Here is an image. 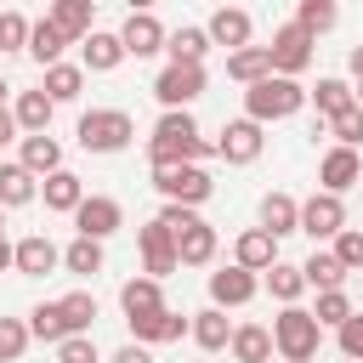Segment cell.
Returning a JSON list of instances; mask_svg holds the SVG:
<instances>
[{
	"instance_id": "1",
	"label": "cell",
	"mask_w": 363,
	"mask_h": 363,
	"mask_svg": "<svg viewBox=\"0 0 363 363\" xmlns=\"http://www.w3.org/2000/svg\"><path fill=\"white\" fill-rule=\"evenodd\" d=\"M210 153H216V142L199 136V125H193L187 108H182V113H159V125H153V136H147V159H153V170L204 164Z\"/></svg>"
},
{
	"instance_id": "2",
	"label": "cell",
	"mask_w": 363,
	"mask_h": 363,
	"mask_svg": "<svg viewBox=\"0 0 363 363\" xmlns=\"http://www.w3.org/2000/svg\"><path fill=\"white\" fill-rule=\"evenodd\" d=\"M272 346L284 363H312L318 346H323V323L312 318V306H284L272 318Z\"/></svg>"
},
{
	"instance_id": "3",
	"label": "cell",
	"mask_w": 363,
	"mask_h": 363,
	"mask_svg": "<svg viewBox=\"0 0 363 363\" xmlns=\"http://www.w3.org/2000/svg\"><path fill=\"white\" fill-rule=\"evenodd\" d=\"M301 108H306V85H301V79H278V74H267L261 85L244 91V119H255V125L289 119V113H301Z\"/></svg>"
},
{
	"instance_id": "4",
	"label": "cell",
	"mask_w": 363,
	"mask_h": 363,
	"mask_svg": "<svg viewBox=\"0 0 363 363\" xmlns=\"http://www.w3.org/2000/svg\"><path fill=\"white\" fill-rule=\"evenodd\" d=\"M159 221L176 233V255H182V267H210V261H216V227H210L199 210L164 204V210H159Z\"/></svg>"
},
{
	"instance_id": "5",
	"label": "cell",
	"mask_w": 363,
	"mask_h": 363,
	"mask_svg": "<svg viewBox=\"0 0 363 363\" xmlns=\"http://www.w3.org/2000/svg\"><path fill=\"white\" fill-rule=\"evenodd\" d=\"M74 136H79L85 153H125L136 142V125H130L125 108H91V113H79Z\"/></svg>"
},
{
	"instance_id": "6",
	"label": "cell",
	"mask_w": 363,
	"mask_h": 363,
	"mask_svg": "<svg viewBox=\"0 0 363 363\" xmlns=\"http://www.w3.org/2000/svg\"><path fill=\"white\" fill-rule=\"evenodd\" d=\"M153 187H159V199H164V204H182V210H199V204L216 193V182H210V170H204V164L153 170Z\"/></svg>"
},
{
	"instance_id": "7",
	"label": "cell",
	"mask_w": 363,
	"mask_h": 363,
	"mask_svg": "<svg viewBox=\"0 0 363 363\" xmlns=\"http://www.w3.org/2000/svg\"><path fill=\"white\" fill-rule=\"evenodd\" d=\"M312 34L301 28V23H284V28H272V45H267V57H272V74L278 79H295V74H306L312 68Z\"/></svg>"
},
{
	"instance_id": "8",
	"label": "cell",
	"mask_w": 363,
	"mask_h": 363,
	"mask_svg": "<svg viewBox=\"0 0 363 363\" xmlns=\"http://www.w3.org/2000/svg\"><path fill=\"white\" fill-rule=\"evenodd\" d=\"M301 233H306L312 244H323V238L335 244V238L346 233V204H340L335 193H323V187H318V193L301 204Z\"/></svg>"
},
{
	"instance_id": "9",
	"label": "cell",
	"mask_w": 363,
	"mask_h": 363,
	"mask_svg": "<svg viewBox=\"0 0 363 363\" xmlns=\"http://www.w3.org/2000/svg\"><path fill=\"white\" fill-rule=\"evenodd\" d=\"M136 244H142V272H147V278H170V272L182 267V255H176V233H170L159 216L136 233Z\"/></svg>"
},
{
	"instance_id": "10",
	"label": "cell",
	"mask_w": 363,
	"mask_h": 363,
	"mask_svg": "<svg viewBox=\"0 0 363 363\" xmlns=\"http://www.w3.org/2000/svg\"><path fill=\"white\" fill-rule=\"evenodd\" d=\"M153 96L164 102V113H182L193 96H204V68H187V62H170L159 79H153Z\"/></svg>"
},
{
	"instance_id": "11",
	"label": "cell",
	"mask_w": 363,
	"mask_h": 363,
	"mask_svg": "<svg viewBox=\"0 0 363 363\" xmlns=\"http://www.w3.org/2000/svg\"><path fill=\"white\" fill-rule=\"evenodd\" d=\"M261 147H267V136H261L255 119H227L221 136H216V159H227V164H255Z\"/></svg>"
},
{
	"instance_id": "12",
	"label": "cell",
	"mask_w": 363,
	"mask_h": 363,
	"mask_svg": "<svg viewBox=\"0 0 363 363\" xmlns=\"http://www.w3.org/2000/svg\"><path fill=\"white\" fill-rule=\"evenodd\" d=\"M74 227H79V238H108V233H119L125 227V210H119V199H108V193H85V204L74 210Z\"/></svg>"
},
{
	"instance_id": "13",
	"label": "cell",
	"mask_w": 363,
	"mask_h": 363,
	"mask_svg": "<svg viewBox=\"0 0 363 363\" xmlns=\"http://www.w3.org/2000/svg\"><path fill=\"white\" fill-rule=\"evenodd\" d=\"M318 182H323V193H346V187H363V159H357V147H329L323 159H318Z\"/></svg>"
},
{
	"instance_id": "14",
	"label": "cell",
	"mask_w": 363,
	"mask_h": 363,
	"mask_svg": "<svg viewBox=\"0 0 363 363\" xmlns=\"http://www.w3.org/2000/svg\"><path fill=\"white\" fill-rule=\"evenodd\" d=\"M204 34H210V45H227V57H233V51H244V45H250V34H255V17H250L244 6H221V11H210Z\"/></svg>"
},
{
	"instance_id": "15",
	"label": "cell",
	"mask_w": 363,
	"mask_h": 363,
	"mask_svg": "<svg viewBox=\"0 0 363 363\" xmlns=\"http://www.w3.org/2000/svg\"><path fill=\"white\" fill-rule=\"evenodd\" d=\"M119 40H125V57H136V62H142V57L164 51V40H170V34H164V23H159L153 11H130V17L119 23Z\"/></svg>"
},
{
	"instance_id": "16",
	"label": "cell",
	"mask_w": 363,
	"mask_h": 363,
	"mask_svg": "<svg viewBox=\"0 0 363 363\" xmlns=\"http://www.w3.org/2000/svg\"><path fill=\"white\" fill-rule=\"evenodd\" d=\"M255 289H261V278L255 272H244V267H216L210 272V306H250L255 301Z\"/></svg>"
},
{
	"instance_id": "17",
	"label": "cell",
	"mask_w": 363,
	"mask_h": 363,
	"mask_svg": "<svg viewBox=\"0 0 363 363\" xmlns=\"http://www.w3.org/2000/svg\"><path fill=\"white\" fill-rule=\"evenodd\" d=\"M119 62H125V40H119V34L91 28V34L79 40V68H85V74H113Z\"/></svg>"
},
{
	"instance_id": "18",
	"label": "cell",
	"mask_w": 363,
	"mask_h": 363,
	"mask_svg": "<svg viewBox=\"0 0 363 363\" xmlns=\"http://www.w3.org/2000/svg\"><path fill=\"white\" fill-rule=\"evenodd\" d=\"M17 164H23L28 176H40V182H45V176H57V170H62V142H57L51 130H45V136H23V142H17Z\"/></svg>"
},
{
	"instance_id": "19",
	"label": "cell",
	"mask_w": 363,
	"mask_h": 363,
	"mask_svg": "<svg viewBox=\"0 0 363 363\" xmlns=\"http://www.w3.org/2000/svg\"><path fill=\"white\" fill-rule=\"evenodd\" d=\"M119 306H125V323H136V318H153V312H164L159 278H147V272L125 278V284H119Z\"/></svg>"
},
{
	"instance_id": "20",
	"label": "cell",
	"mask_w": 363,
	"mask_h": 363,
	"mask_svg": "<svg viewBox=\"0 0 363 363\" xmlns=\"http://www.w3.org/2000/svg\"><path fill=\"white\" fill-rule=\"evenodd\" d=\"M233 267H244V272H267V267H278V238L261 233V227L238 233V244H233Z\"/></svg>"
},
{
	"instance_id": "21",
	"label": "cell",
	"mask_w": 363,
	"mask_h": 363,
	"mask_svg": "<svg viewBox=\"0 0 363 363\" xmlns=\"http://www.w3.org/2000/svg\"><path fill=\"white\" fill-rule=\"evenodd\" d=\"M187 329H193V318H182V312H170V306H164V312H153V318H136V323H130L136 346H147V352H153V346H164V340H182Z\"/></svg>"
},
{
	"instance_id": "22",
	"label": "cell",
	"mask_w": 363,
	"mask_h": 363,
	"mask_svg": "<svg viewBox=\"0 0 363 363\" xmlns=\"http://www.w3.org/2000/svg\"><path fill=\"white\" fill-rule=\"evenodd\" d=\"M51 267H62V250H57L45 233H28V238H17V272H23V278H45Z\"/></svg>"
},
{
	"instance_id": "23",
	"label": "cell",
	"mask_w": 363,
	"mask_h": 363,
	"mask_svg": "<svg viewBox=\"0 0 363 363\" xmlns=\"http://www.w3.org/2000/svg\"><path fill=\"white\" fill-rule=\"evenodd\" d=\"M51 113H57V102H51L45 91H17L11 119H17V130H23V136H45V130H51Z\"/></svg>"
},
{
	"instance_id": "24",
	"label": "cell",
	"mask_w": 363,
	"mask_h": 363,
	"mask_svg": "<svg viewBox=\"0 0 363 363\" xmlns=\"http://www.w3.org/2000/svg\"><path fill=\"white\" fill-rule=\"evenodd\" d=\"M40 199H45V210L74 216V210L85 204V182H79L74 170H57V176H45V182H40Z\"/></svg>"
},
{
	"instance_id": "25",
	"label": "cell",
	"mask_w": 363,
	"mask_h": 363,
	"mask_svg": "<svg viewBox=\"0 0 363 363\" xmlns=\"http://www.w3.org/2000/svg\"><path fill=\"white\" fill-rule=\"evenodd\" d=\"M233 329L238 323H227V312L221 306H204V312H193V340H199V352H227L233 346Z\"/></svg>"
},
{
	"instance_id": "26",
	"label": "cell",
	"mask_w": 363,
	"mask_h": 363,
	"mask_svg": "<svg viewBox=\"0 0 363 363\" xmlns=\"http://www.w3.org/2000/svg\"><path fill=\"white\" fill-rule=\"evenodd\" d=\"M227 352H233V363H272L278 346H272V329H267V323H238Z\"/></svg>"
},
{
	"instance_id": "27",
	"label": "cell",
	"mask_w": 363,
	"mask_h": 363,
	"mask_svg": "<svg viewBox=\"0 0 363 363\" xmlns=\"http://www.w3.org/2000/svg\"><path fill=\"white\" fill-rule=\"evenodd\" d=\"M34 199H40V176H28L17 159L0 164V210H23V204H34Z\"/></svg>"
},
{
	"instance_id": "28",
	"label": "cell",
	"mask_w": 363,
	"mask_h": 363,
	"mask_svg": "<svg viewBox=\"0 0 363 363\" xmlns=\"http://www.w3.org/2000/svg\"><path fill=\"white\" fill-rule=\"evenodd\" d=\"M261 233L284 238V233H301V204L289 193H267L261 199Z\"/></svg>"
},
{
	"instance_id": "29",
	"label": "cell",
	"mask_w": 363,
	"mask_h": 363,
	"mask_svg": "<svg viewBox=\"0 0 363 363\" xmlns=\"http://www.w3.org/2000/svg\"><path fill=\"white\" fill-rule=\"evenodd\" d=\"M267 295L278 301V306H301V295H306V272L295 267V261H278V267H267Z\"/></svg>"
},
{
	"instance_id": "30",
	"label": "cell",
	"mask_w": 363,
	"mask_h": 363,
	"mask_svg": "<svg viewBox=\"0 0 363 363\" xmlns=\"http://www.w3.org/2000/svg\"><path fill=\"white\" fill-rule=\"evenodd\" d=\"M62 45H74V40H68L51 17H40V23H34V34H28V57H34L40 68H57V62H62Z\"/></svg>"
},
{
	"instance_id": "31",
	"label": "cell",
	"mask_w": 363,
	"mask_h": 363,
	"mask_svg": "<svg viewBox=\"0 0 363 363\" xmlns=\"http://www.w3.org/2000/svg\"><path fill=\"white\" fill-rule=\"evenodd\" d=\"M301 272H306V289H346V267L335 261V250H312L306 261H301Z\"/></svg>"
},
{
	"instance_id": "32",
	"label": "cell",
	"mask_w": 363,
	"mask_h": 363,
	"mask_svg": "<svg viewBox=\"0 0 363 363\" xmlns=\"http://www.w3.org/2000/svg\"><path fill=\"white\" fill-rule=\"evenodd\" d=\"M227 74L250 91V85H261L267 74H272V57H267V45H244V51H233L227 57Z\"/></svg>"
},
{
	"instance_id": "33",
	"label": "cell",
	"mask_w": 363,
	"mask_h": 363,
	"mask_svg": "<svg viewBox=\"0 0 363 363\" xmlns=\"http://www.w3.org/2000/svg\"><path fill=\"white\" fill-rule=\"evenodd\" d=\"M28 335H34V340H45V346H62V340H68L62 301H40V306L28 312Z\"/></svg>"
},
{
	"instance_id": "34",
	"label": "cell",
	"mask_w": 363,
	"mask_h": 363,
	"mask_svg": "<svg viewBox=\"0 0 363 363\" xmlns=\"http://www.w3.org/2000/svg\"><path fill=\"white\" fill-rule=\"evenodd\" d=\"M40 91H45L51 102H74V96L85 91V68H79V62H57V68H45Z\"/></svg>"
},
{
	"instance_id": "35",
	"label": "cell",
	"mask_w": 363,
	"mask_h": 363,
	"mask_svg": "<svg viewBox=\"0 0 363 363\" xmlns=\"http://www.w3.org/2000/svg\"><path fill=\"white\" fill-rule=\"evenodd\" d=\"M306 96L318 102V119H335V113H346V108L357 102V91H352L346 79H335V74H329V79H318V85H312Z\"/></svg>"
},
{
	"instance_id": "36",
	"label": "cell",
	"mask_w": 363,
	"mask_h": 363,
	"mask_svg": "<svg viewBox=\"0 0 363 363\" xmlns=\"http://www.w3.org/2000/svg\"><path fill=\"white\" fill-rule=\"evenodd\" d=\"M45 17H51V23H57V28H62V34L74 40V45H79V40L91 34V0H57V6L45 11Z\"/></svg>"
},
{
	"instance_id": "37",
	"label": "cell",
	"mask_w": 363,
	"mask_h": 363,
	"mask_svg": "<svg viewBox=\"0 0 363 363\" xmlns=\"http://www.w3.org/2000/svg\"><path fill=\"white\" fill-rule=\"evenodd\" d=\"M164 51H170V62H187V68H204V51H210V34H204V28H176V34L164 40Z\"/></svg>"
},
{
	"instance_id": "38",
	"label": "cell",
	"mask_w": 363,
	"mask_h": 363,
	"mask_svg": "<svg viewBox=\"0 0 363 363\" xmlns=\"http://www.w3.org/2000/svg\"><path fill=\"white\" fill-rule=\"evenodd\" d=\"M62 267H68L74 278H96V272H102V244H96V238H74V244L62 250Z\"/></svg>"
},
{
	"instance_id": "39",
	"label": "cell",
	"mask_w": 363,
	"mask_h": 363,
	"mask_svg": "<svg viewBox=\"0 0 363 363\" xmlns=\"http://www.w3.org/2000/svg\"><path fill=\"white\" fill-rule=\"evenodd\" d=\"M62 318H68V335H91V323H96V295H91V289H68V295H62Z\"/></svg>"
},
{
	"instance_id": "40",
	"label": "cell",
	"mask_w": 363,
	"mask_h": 363,
	"mask_svg": "<svg viewBox=\"0 0 363 363\" xmlns=\"http://www.w3.org/2000/svg\"><path fill=\"white\" fill-rule=\"evenodd\" d=\"M295 23L318 40V34H329V28L340 23V11H335V0H301V6H295Z\"/></svg>"
},
{
	"instance_id": "41",
	"label": "cell",
	"mask_w": 363,
	"mask_h": 363,
	"mask_svg": "<svg viewBox=\"0 0 363 363\" xmlns=\"http://www.w3.org/2000/svg\"><path fill=\"white\" fill-rule=\"evenodd\" d=\"M352 312H357V306H352V295H346V289H323V295H318V306H312V318H318L323 329H340Z\"/></svg>"
},
{
	"instance_id": "42",
	"label": "cell",
	"mask_w": 363,
	"mask_h": 363,
	"mask_svg": "<svg viewBox=\"0 0 363 363\" xmlns=\"http://www.w3.org/2000/svg\"><path fill=\"white\" fill-rule=\"evenodd\" d=\"M323 130L340 142V147H363V108L352 102L346 113H335V119H323Z\"/></svg>"
},
{
	"instance_id": "43",
	"label": "cell",
	"mask_w": 363,
	"mask_h": 363,
	"mask_svg": "<svg viewBox=\"0 0 363 363\" xmlns=\"http://www.w3.org/2000/svg\"><path fill=\"white\" fill-rule=\"evenodd\" d=\"M28 318H0V363H17L28 352Z\"/></svg>"
},
{
	"instance_id": "44",
	"label": "cell",
	"mask_w": 363,
	"mask_h": 363,
	"mask_svg": "<svg viewBox=\"0 0 363 363\" xmlns=\"http://www.w3.org/2000/svg\"><path fill=\"white\" fill-rule=\"evenodd\" d=\"M28 34H34V23L23 11H0V51H28Z\"/></svg>"
},
{
	"instance_id": "45",
	"label": "cell",
	"mask_w": 363,
	"mask_h": 363,
	"mask_svg": "<svg viewBox=\"0 0 363 363\" xmlns=\"http://www.w3.org/2000/svg\"><path fill=\"white\" fill-rule=\"evenodd\" d=\"M329 250H335V261H340L346 272H363V227H346Z\"/></svg>"
},
{
	"instance_id": "46",
	"label": "cell",
	"mask_w": 363,
	"mask_h": 363,
	"mask_svg": "<svg viewBox=\"0 0 363 363\" xmlns=\"http://www.w3.org/2000/svg\"><path fill=\"white\" fill-rule=\"evenodd\" d=\"M57 363H102V352H96L91 335H68V340L57 346Z\"/></svg>"
},
{
	"instance_id": "47",
	"label": "cell",
	"mask_w": 363,
	"mask_h": 363,
	"mask_svg": "<svg viewBox=\"0 0 363 363\" xmlns=\"http://www.w3.org/2000/svg\"><path fill=\"white\" fill-rule=\"evenodd\" d=\"M335 335H340V357H346V363H363V312H352Z\"/></svg>"
},
{
	"instance_id": "48",
	"label": "cell",
	"mask_w": 363,
	"mask_h": 363,
	"mask_svg": "<svg viewBox=\"0 0 363 363\" xmlns=\"http://www.w3.org/2000/svg\"><path fill=\"white\" fill-rule=\"evenodd\" d=\"M108 363H153V352H147V346H136V340H125V346H119Z\"/></svg>"
},
{
	"instance_id": "49",
	"label": "cell",
	"mask_w": 363,
	"mask_h": 363,
	"mask_svg": "<svg viewBox=\"0 0 363 363\" xmlns=\"http://www.w3.org/2000/svg\"><path fill=\"white\" fill-rule=\"evenodd\" d=\"M6 142H23V136H17V119L0 108V147H6Z\"/></svg>"
},
{
	"instance_id": "50",
	"label": "cell",
	"mask_w": 363,
	"mask_h": 363,
	"mask_svg": "<svg viewBox=\"0 0 363 363\" xmlns=\"http://www.w3.org/2000/svg\"><path fill=\"white\" fill-rule=\"evenodd\" d=\"M6 267H11V272H17V244H11V238H6V233H0V272H6Z\"/></svg>"
},
{
	"instance_id": "51",
	"label": "cell",
	"mask_w": 363,
	"mask_h": 363,
	"mask_svg": "<svg viewBox=\"0 0 363 363\" xmlns=\"http://www.w3.org/2000/svg\"><path fill=\"white\" fill-rule=\"evenodd\" d=\"M346 62H352V79L363 85V45H352V57H346Z\"/></svg>"
},
{
	"instance_id": "52",
	"label": "cell",
	"mask_w": 363,
	"mask_h": 363,
	"mask_svg": "<svg viewBox=\"0 0 363 363\" xmlns=\"http://www.w3.org/2000/svg\"><path fill=\"white\" fill-rule=\"evenodd\" d=\"M357 108H363V85H357Z\"/></svg>"
},
{
	"instance_id": "53",
	"label": "cell",
	"mask_w": 363,
	"mask_h": 363,
	"mask_svg": "<svg viewBox=\"0 0 363 363\" xmlns=\"http://www.w3.org/2000/svg\"><path fill=\"white\" fill-rule=\"evenodd\" d=\"M0 233H6V210H0Z\"/></svg>"
},
{
	"instance_id": "54",
	"label": "cell",
	"mask_w": 363,
	"mask_h": 363,
	"mask_svg": "<svg viewBox=\"0 0 363 363\" xmlns=\"http://www.w3.org/2000/svg\"><path fill=\"white\" fill-rule=\"evenodd\" d=\"M357 284H363V272H357Z\"/></svg>"
},
{
	"instance_id": "55",
	"label": "cell",
	"mask_w": 363,
	"mask_h": 363,
	"mask_svg": "<svg viewBox=\"0 0 363 363\" xmlns=\"http://www.w3.org/2000/svg\"><path fill=\"white\" fill-rule=\"evenodd\" d=\"M340 363H346V357H340Z\"/></svg>"
},
{
	"instance_id": "56",
	"label": "cell",
	"mask_w": 363,
	"mask_h": 363,
	"mask_svg": "<svg viewBox=\"0 0 363 363\" xmlns=\"http://www.w3.org/2000/svg\"><path fill=\"white\" fill-rule=\"evenodd\" d=\"M278 363H284V357H278Z\"/></svg>"
}]
</instances>
